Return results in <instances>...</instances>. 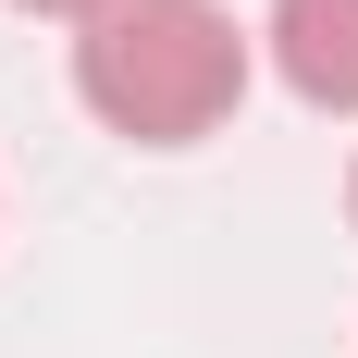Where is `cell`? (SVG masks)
Returning a JSON list of instances; mask_svg holds the SVG:
<instances>
[{
	"label": "cell",
	"mask_w": 358,
	"mask_h": 358,
	"mask_svg": "<svg viewBox=\"0 0 358 358\" xmlns=\"http://www.w3.org/2000/svg\"><path fill=\"white\" fill-rule=\"evenodd\" d=\"M74 99L136 148H198L248 99V37L222 0H99L74 25Z\"/></svg>",
	"instance_id": "1"
},
{
	"label": "cell",
	"mask_w": 358,
	"mask_h": 358,
	"mask_svg": "<svg viewBox=\"0 0 358 358\" xmlns=\"http://www.w3.org/2000/svg\"><path fill=\"white\" fill-rule=\"evenodd\" d=\"M25 13H62V25H87V13H99V0H25Z\"/></svg>",
	"instance_id": "3"
},
{
	"label": "cell",
	"mask_w": 358,
	"mask_h": 358,
	"mask_svg": "<svg viewBox=\"0 0 358 358\" xmlns=\"http://www.w3.org/2000/svg\"><path fill=\"white\" fill-rule=\"evenodd\" d=\"M346 222H358V173H346Z\"/></svg>",
	"instance_id": "4"
},
{
	"label": "cell",
	"mask_w": 358,
	"mask_h": 358,
	"mask_svg": "<svg viewBox=\"0 0 358 358\" xmlns=\"http://www.w3.org/2000/svg\"><path fill=\"white\" fill-rule=\"evenodd\" d=\"M272 74L309 111H358V0H272Z\"/></svg>",
	"instance_id": "2"
}]
</instances>
